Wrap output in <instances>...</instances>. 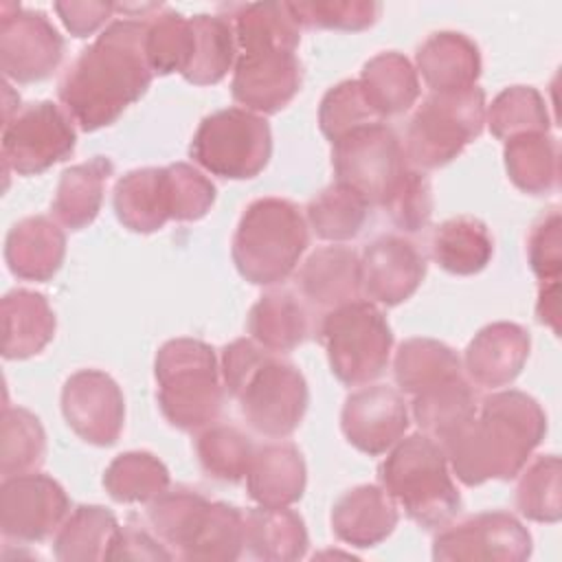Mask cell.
Returning a JSON list of instances; mask_svg holds the SVG:
<instances>
[{
	"label": "cell",
	"mask_w": 562,
	"mask_h": 562,
	"mask_svg": "<svg viewBox=\"0 0 562 562\" xmlns=\"http://www.w3.org/2000/svg\"><path fill=\"white\" fill-rule=\"evenodd\" d=\"M145 31L143 20L110 22L64 72L57 94L81 130L94 132L114 123L147 92L154 70L145 53Z\"/></svg>",
	"instance_id": "1"
},
{
	"label": "cell",
	"mask_w": 562,
	"mask_h": 562,
	"mask_svg": "<svg viewBox=\"0 0 562 562\" xmlns=\"http://www.w3.org/2000/svg\"><path fill=\"white\" fill-rule=\"evenodd\" d=\"M544 432L542 406L531 395L509 389L483 397L474 417L441 448L457 479L474 487L520 474Z\"/></svg>",
	"instance_id": "2"
},
{
	"label": "cell",
	"mask_w": 562,
	"mask_h": 562,
	"mask_svg": "<svg viewBox=\"0 0 562 562\" xmlns=\"http://www.w3.org/2000/svg\"><path fill=\"white\" fill-rule=\"evenodd\" d=\"M220 373L226 393L257 435L283 439L303 422L310 391L294 362L263 349L252 338H237L222 349Z\"/></svg>",
	"instance_id": "3"
},
{
	"label": "cell",
	"mask_w": 562,
	"mask_h": 562,
	"mask_svg": "<svg viewBox=\"0 0 562 562\" xmlns=\"http://www.w3.org/2000/svg\"><path fill=\"white\" fill-rule=\"evenodd\" d=\"M378 474L389 496L424 529H441L461 512L446 452L424 432L402 437L380 463Z\"/></svg>",
	"instance_id": "4"
},
{
	"label": "cell",
	"mask_w": 562,
	"mask_h": 562,
	"mask_svg": "<svg viewBox=\"0 0 562 562\" xmlns=\"http://www.w3.org/2000/svg\"><path fill=\"white\" fill-rule=\"evenodd\" d=\"M158 406L184 432L209 428L222 413L224 382L211 345L198 338L167 340L154 362Z\"/></svg>",
	"instance_id": "5"
},
{
	"label": "cell",
	"mask_w": 562,
	"mask_h": 562,
	"mask_svg": "<svg viewBox=\"0 0 562 562\" xmlns=\"http://www.w3.org/2000/svg\"><path fill=\"white\" fill-rule=\"evenodd\" d=\"M310 241L299 206L283 198H259L239 217L233 235V263L255 285L288 279Z\"/></svg>",
	"instance_id": "6"
},
{
	"label": "cell",
	"mask_w": 562,
	"mask_h": 562,
	"mask_svg": "<svg viewBox=\"0 0 562 562\" xmlns=\"http://www.w3.org/2000/svg\"><path fill=\"white\" fill-rule=\"evenodd\" d=\"M485 112V92L479 86L430 92L408 123L404 156L422 171L448 165L481 136Z\"/></svg>",
	"instance_id": "7"
},
{
	"label": "cell",
	"mask_w": 562,
	"mask_h": 562,
	"mask_svg": "<svg viewBox=\"0 0 562 562\" xmlns=\"http://www.w3.org/2000/svg\"><path fill=\"white\" fill-rule=\"evenodd\" d=\"M318 338L331 373L347 386L369 384L389 364L393 334L371 301H351L323 314Z\"/></svg>",
	"instance_id": "8"
},
{
	"label": "cell",
	"mask_w": 562,
	"mask_h": 562,
	"mask_svg": "<svg viewBox=\"0 0 562 562\" xmlns=\"http://www.w3.org/2000/svg\"><path fill=\"white\" fill-rule=\"evenodd\" d=\"M189 154L213 176L255 178L266 169L272 154L270 125L261 114L244 108L217 110L198 125Z\"/></svg>",
	"instance_id": "9"
},
{
	"label": "cell",
	"mask_w": 562,
	"mask_h": 562,
	"mask_svg": "<svg viewBox=\"0 0 562 562\" xmlns=\"http://www.w3.org/2000/svg\"><path fill=\"white\" fill-rule=\"evenodd\" d=\"M331 167L336 182L360 193L371 206L384 198L408 169L397 134L384 123L360 125L331 143Z\"/></svg>",
	"instance_id": "10"
},
{
	"label": "cell",
	"mask_w": 562,
	"mask_h": 562,
	"mask_svg": "<svg viewBox=\"0 0 562 562\" xmlns=\"http://www.w3.org/2000/svg\"><path fill=\"white\" fill-rule=\"evenodd\" d=\"M72 123L68 112L53 101L18 108L2 130L4 169L33 176L68 158L77 143Z\"/></svg>",
	"instance_id": "11"
},
{
	"label": "cell",
	"mask_w": 562,
	"mask_h": 562,
	"mask_svg": "<svg viewBox=\"0 0 562 562\" xmlns=\"http://www.w3.org/2000/svg\"><path fill=\"white\" fill-rule=\"evenodd\" d=\"M64 57V37L42 11L2 4L0 68L15 83L48 79Z\"/></svg>",
	"instance_id": "12"
},
{
	"label": "cell",
	"mask_w": 562,
	"mask_h": 562,
	"mask_svg": "<svg viewBox=\"0 0 562 562\" xmlns=\"http://www.w3.org/2000/svg\"><path fill=\"white\" fill-rule=\"evenodd\" d=\"M70 501L48 474L24 472L7 476L0 485V529L18 542H42L68 516Z\"/></svg>",
	"instance_id": "13"
},
{
	"label": "cell",
	"mask_w": 562,
	"mask_h": 562,
	"mask_svg": "<svg viewBox=\"0 0 562 562\" xmlns=\"http://www.w3.org/2000/svg\"><path fill=\"white\" fill-rule=\"evenodd\" d=\"M531 555V533L507 512H483L446 525L432 542V558L448 562H520Z\"/></svg>",
	"instance_id": "14"
},
{
	"label": "cell",
	"mask_w": 562,
	"mask_h": 562,
	"mask_svg": "<svg viewBox=\"0 0 562 562\" xmlns=\"http://www.w3.org/2000/svg\"><path fill=\"white\" fill-rule=\"evenodd\" d=\"M61 413L79 439L92 446H112L123 430L125 400L108 373L81 369L64 382Z\"/></svg>",
	"instance_id": "15"
},
{
	"label": "cell",
	"mask_w": 562,
	"mask_h": 562,
	"mask_svg": "<svg viewBox=\"0 0 562 562\" xmlns=\"http://www.w3.org/2000/svg\"><path fill=\"white\" fill-rule=\"evenodd\" d=\"M345 439L364 454L389 452L408 428V406L402 391L371 384L347 395L340 413Z\"/></svg>",
	"instance_id": "16"
},
{
	"label": "cell",
	"mask_w": 562,
	"mask_h": 562,
	"mask_svg": "<svg viewBox=\"0 0 562 562\" xmlns=\"http://www.w3.org/2000/svg\"><path fill=\"white\" fill-rule=\"evenodd\" d=\"M301 64L288 50L239 53L233 68V99L255 114L283 110L301 90Z\"/></svg>",
	"instance_id": "17"
},
{
	"label": "cell",
	"mask_w": 562,
	"mask_h": 562,
	"mask_svg": "<svg viewBox=\"0 0 562 562\" xmlns=\"http://www.w3.org/2000/svg\"><path fill=\"white\" fill-rule=\"evenodd\" d=\"M424 255L413 241L400 235H382L362 250V292L380 305L393 307L411 299L424 281Z\"/></svg>",
	"instance_id": "18"
},
{
	"label": "cell",
	"mask_w": 562,
	"mask_h": 562,
	"mask_svg": "<svg viewBox=\"0 0 562 562\" xmlns=\"http://www.w3.org/2000/svg\"><path fill=\"white\" fill-rule=\"evenodd\" d=\"M529 334L525 327L498 321L490 323L465 347L463 369L481 389H498L512 384L529 358Z\"/></svg>",
	"instance_id": "19"
},
{
	"label": "cell",
	"mask_w": 562,
	"mask_h": 562,
	"mask_svg": "<svg viewBox=\"0 0 562 562\" xmlns=\"http://www.w3.org/2000/svg\"><path fill=\"white\" fill-rule=\"evenodd\" d=\"M296 281L307 305L327 314L358 301L362 292L360 257L347 246H323L305 259Z\"/></svg>",
	"instance_id": "20"
},
{
	"label": "cell",
	"mask_w": 562,
	"mask_h": 562,
	"mask_svg": "<svg viewBox=\"0 0 562 562\" xmlns=\"http://www.w3.org/2000/svg\"><path fill=\"white\" fill-rule=\"evenodd\" d=\"M397 503L382 485H358L347 490L331 507L334 536L358 549L386 540L397 525Z\"/></svg>",
	"instance_id": "21"
},
{
	"label": "cell",
	"mask_w": 562,
	"mask_h": 562,
	"mask_svg": "<svg viewBox=\"0 0 562 562\" xmlns=\"http://www.w3.org/2000/svg\"><path fill=\"white\" fill-rule=\"evenodd\" d=\"M66 235L46 215H31L15 222L4 241L9 270L24 281H48L64 261Z\"/></svg>",
	"instance_id": "22"
},
{
	"label": "cell",
	"mask_w": 562,
	"mask_h": 562,
	"mask_svg": "<svg viewBox=\"0 0 562 562\" xmlns=\"http://www.w3.org/2000/svg\"><path fill=\"white\" fill-rule=\"evenodd\" d=\"M415 64L430 92L472 88L481 75L479 46L457 31H439L426 37L415 53Z\"/></svg>",
	"instance_id": "23"
},
{
	"label": "cell",
	"mask_w": 562,
	"mask_h": 562,
	"mask_svg": "<svg viewBox=\"0 0 562 562\" xmlns=\"http://www.w3.org/2000/svg\"><path fill=\"white\" fill-rule=\"evenodd\" d=\"M307 483V470L301 450L294 443H266L255 448L246 474L250 498L261 507H290L296 503Z\"/></svg>",
	"instance_id": "24"
},
{
	"label": "cell",
	"mask_w": 562,
	"mask_h": 562,
	"mask_svg": "<svg viewBox=\"0 0 562 562\" xmlns=\"http://www.w3.org/2000/svg\"><path fill=\"white\" fill-rule=\"evenodd\" d=\"M2 356L24 360L40 353L55 336V314L44 294L11 290L2 296Z\"/></svg>",
	"instance_id": "25"
},
{
	"label": "cell",
	"mask_w": 562,
	"mask_h": 562,
	"mask_svg": "<svg viewBox=\"0 0 562 562\" xmlns=\"http://www.w3.org/2000/svg\"><path fill=\"white\" fill-rule=\"evenodd\" d=\"M112 204L119 222L132 233H154L162 228L171 220L165 167L127 171L114 184Z\"/></svg>",
	"instance_id": "26"
},
{
	"label": "cell",
	"mask_w": 562,
	"mask_h": 562,
	"mask_svg": "<svg viewBox=\"0 0 562 562\" xmlns=\"http://www.w3.org/2000/svg\"><path fill=\"white\" fill-rule=\"evenodd\" d=\"M110 176L112 162L105 156H94L88 162L64 169L50 204L55 220L70 231L90 226L101 211L103 189Z\"/></svg>",
	"instance_id": "27"
},
{
	"label": "cell",
	"mask_w": 562,
	"mask_h": 562,
	"mask_svg": "<svg viewBox=\"0 0 562 562\" xmlns=\"http://www.w3.org/2000/svg\"><path fill=\"white\" fill-rule=\"evenodd\" d=\"M248 331L263 349L288 353L310 334L307 307L290 290H270L250 307Z\"/></svg>",
	"instance_id": "28"
},
{
	"label": "cell",
	"mask_w": 562,
	"mask_h": 562,
	"mask_svg": "<svg viewBox=\"0 0 562 562\" xmlns=\"http://www.w3.org/2000/svg\"><path fill=\"white\" fill-rule=\"evenodd\" d=\"M237 53L288 50L294 53L301 42V26L288 2L237 4L231 13Z\"/></svg>",
	"instance_id": "29"
},
{
	"label": "cell",
	"mask_w": 562,
	"mask_h": 562,
	"mask_svg": "<svg viewBox=\"0 0 562 562\" xmlns=\"http://www.w3.org/2000/svg\"><path fill=\"white\" fill-rule=\"evenodd\" d=\"M119 531V520L110 509L101 505H79L55 531V558L61 562L110 560Z\"/></svg>",
	"instance_id": "30"
},
{
	"label": "cell",
	"mask_w": 562,
	"mask_h": 562,
	"mask_svg": "<svg viewBox=\"0 0 562 562\" xmlns=\"http://www.w3.org/2000/svg\"><path fill=\"white\" fill-rule=\"evenodd\" d=\"M476 395L463 375L439 382L411 402V415L419 430L439 443L461 430L476 413Z\"/></svg>",
	"instance_id": "31"
},
{
	"label": "cell",
	"mask_w": 562,
	"mask_h": 562,
	"mask_svg": "<svg viewBox=\"0 0 562 562\" xmlns=\"http://www.w3.org/2000/svg\"><path fill=\"white\" fill-rule=\"evenodd\" d=\"M358 83L369 108L380 119L406 112L419 97L417 70L395 50L371 57L364 64Z\"/></svg>",
	"instance_id": "32"
},
{
	"label": "cell",
	"mask_w": 562,
	"mask_h": 562,
	"mask_svg": "<svg viewBox=\"0 0 562 562\" xmlns=\"http://www.w3.org/2000/svg\"><path fill=\"white\" fill-rule=\"evenodd\" d=\"M430 248L432 259L446 272L470 277L490 263L494 255V239L481 220L472 215H457L435 228Z\"/></svg>",
	"instance_id": "33"
},
{
	"label": "cell",
	"mask_w": 562,
	"mask_h": 562,
	"mask_svg": "<svg viewBox=\"0 0 562 562\" xmlns=\"http://www.w3.org/2000/svg\"><path fill=\"white\" fill-rule=\"evenodd\" d=\"M503 158L509 180L522 193L542 195L558 189L560 154L558 140L549 132H531L505 140Z\"/></svg>",
	"instance_id": "34"
},
{
	"label": "cell",
	"mask_w": 562,
	"mask_h": 562,
	"mask_svg": "<svg viewBox=\"0 0 562 562\" xmlns=\"http://www.w3.org/2000/svg\"><path fill=\"white\" fill-rule=\"evenodd\" d=\"M246 516V547L259 560L288 562L307 551L303 518L288 507H255Z\"/></svg>",
	"instance_id": "35"
},
{
	"label": "cell",
	"mask_w": 562,
	"mask_h": 562,
	"mask_svg": "<svg viewBox=\"0 0 562 562\" xmlns=\"http://www.w3.org/2000/svg\"><path fill=\"white\" fill-rule=\"evenodd\" d=\"M463 364L454 349L435 338H408L404 340L393 360V375L397 389L408 395H417L439 382L463 375Z\"/></svg>",
	"instance_id": "36"
},
{
	"label": "cell",
	"mask_w": 562,
	"mask_h": 562,
	"mask_svg": "<svg viewBox=\"0 0 562 562\" xmlns=\"http://www.w3.org/2000/svg\"><path fill=\"white\" fill-rule=\"evenodd\" d=\"M191 26L193 50L182 77L195 86L222 81L237 59V42L231 20L200 13L191 18Z\"/></svg>",
	"instance_id": "37"
},
{
	"label": "cell",
	"mask_w": 562,
	"mask_h": 562,
	"mask_svg": "<svg viewBox=\"0 0 562 562\" xmlns=\"http://www.w3.org/2000/svg\"><path fill=\"white\" fill-rule=\"evenodd\" d=\"M211 501L191 487L162 492L147 507V520L158 540L171 549L173 558H182L193 542Z\"/></svg>",
	"instance_id": "38"
},
{
	"label": "cell",
	"mask_w": 562,
	"mask_h": 562,
	"mask_svg": "<svg viewBox=\"0 0 562 562\" xmlns=\"http://www.w3.org/2000/svg\"><path fill=\"white\" fill-rule=\"evenodd\" d=\"M369 206L360 193L334 182L310 200L305 222L325 241H347L360 235L369 217Z\"/></svg>",
	"instance_id": "39"
},
{
	"label": "cell",
	"mask_w": 562,
	"mask_h": 562,
	"mask_svg": "<svg viewBox=\"0 0 562 562\" xmlns=\"http://www.w3.org/2000/svg\"><path fill=\"white\" fill-rule=\"evenodd\" d=\"M103 487L119 503H151L169 490V470L151 452H123L105 468Z\"/></svg>",
	"instance_id": "40"
},
{
	"label": "cell",
	"mask_w": 562,
	"mask_h": 562,
	"mask_svg": "<svg viewBox=\"0 0 562 562\" xmlns=\"http://www.w3.org/2000/svg\"><path fill=\"white\" fill-rule=\"evenodd\" d=\"M46 454V432L40 419L22 406H4L0 426L2 479L33 472Z\"/></svg>",
	"instance_id": "41"
},
{
	"label": "cell",
	"mask_w": 562,
	"mask_h": 562,
	"mask_svg": "<svg viewBox=\"0 0 562 562\" xmlns=\"http://www.w3.org/2000/svg\"><path fill=\"white\" fill-rule=\"evenodd\" d=\"M195 452L206 476L224 483H239L248 474L255 446L239 428L228 424H211L195 439Z\"/></svg>",
	"instance_id": "42"
},
{
	"label": "cell",
	"mask_w": 562,
	"mask_h": 562,
	"mask_svg": "<svg viewBox=\"0 0 562 562\" xmlns=\"http://www.w3.org/2000/svg\"><path fill=\"white\" fill-rule=\"evenodd\" d=\"M246 547V516L228 503L213 501L206 516L184 551V560L233 562Z\"/></svg>",
	"instance_id": "43"
},
{
	"label": "cell",
	"mask_w": 562,
	"mask_h": 562,
	"mask_svg": "<svg viewBox=\"0 0 562 562\" xmlns=\"http://www.w3.org/2000/svg\"><path fill=\"white\" fill-rule=\"evenodd\" d=\"M485 123L498 140L520 134L549 132V110L542 94L531 86H509L498 92L485 112Z\"/></svg>",
	"instance_id": "44"
},
{
	"label": "cell",
	"mask_w": 562,
	"mask_h": 562,
	"mask_svg": "<svg viewBox=\"0 0 562 562\" xmlns=\"http://www.w3.org/2000/svg\"><path fill=\"white\" fill-rule=\"evenodd\" d=\"M193 50L191 18L165 9L147 22L145 53L154 75L184 72Z\"/></svg>",
	"instance_id": "45"
},
{
	"label": "cell",
	"mask_w": 562,
	"mask_h": 562,
	"mask_svg": "<svg viewBox=\"0 0 562 562\" xmlns=\"http://www.w3.org/2000/svg\"><path fill=\"white\" fill-rule=\"evenodd\" d=\"M516 507L525 518L533 522L560 520L562 487L560 459L555 454H542L527 465L516 485Z\"/></svg>",
	"instance_id": "46"
},
{
	"label": "cell",
	"mask_w": 562,
	"mask_h": 562,
	"mask_svg": "<svg viewBox=\"0 0 562 562\" xmlns=\"http://www.w3.org/2000/svg\"><path fill=\"white\" fill-rule=\"evenodd\" d=\"M288 4L299 26L351 33L373 26L382 9L371 0H312Z\"/></svg>",
	"instance_id": "47"
},
{
	"label": "cell",
	"mask_w": 562,
	"mask_h": 562,
	"mask_svg": "<svg viewBox=\"0 0 562 562\" xmlns=\"http://www.w3.org/2000/svg\"><path fill=\"white\" fill-rule=\"evenodd\" d=\"M432 187L424 171L406 169L382 202L391 222L404 233H417L432 217Z\"/></svg>",
	"instance_id": "48"
},
{
	"label": "cell",
	"mask_w": 562,
	"mask_h": 562,
	"mask_svg": "<svg viewBox=\"0 0 562 562\" xmlns=\"http://www.w3.org/2000/svg\"><path fill=\"white\" fill-rule=\"evenodd\" d=\"M382 121L367 103L358 79H347L329 88L318 108V125L321 132L334 143L342 134Z\"/></svg>",
	"instance_id": "49"
},
{
	"label": "cell",
	"mask_w": 562,
	"mask_h": 562,
	"mask_svg": "<svg viewBox=\"0 0 562 562\" xmlns=\"http://www.w3.org/2000/svg\"><path fill=\"white\" fill-rule=\"evenodd\" d=\"M169 184L171 220L195 222L202 220L215 202V184L193 165L173 162L165 167Z\"/></svg>",
	"instance_id": "50"
},
{
	"label": "cell",
	"mask_w": 562,
	"mask_h": 562,
	"mask_svg": "<svg viewBox=\"0 0 562 562\" xmlns=\"http://www.w3.org/2000/svg\"><path fill=\"white\" fill-rule=\"evenodd\" d=\"M560 211L551 209L544 213L529 233L527 257L533 274L544 281H558L562 272V252H560Z\"/></svg>",
	"instance_id": "51"
},
{
	"label": "cell",
	"mask_w": 562,
	"mask_h": 562,
	"mask_svg": "<svg viewBox=\"0 0 562 562\" xmlns=\"http://www.w3.org/2000/svg\"><path fill=\"white\" fill-rule=\"evenodd\" d=\"M114 9L116 4L112 2H55L59 20L75 37L92 35L112 18Z\"/></svg>",
	"instance_id": "52"
},
{
	"label": "cell",
	"mask_w": 562,
	"mask_h": 562,
	"mask_svg": "<svg viewBox=\"0 0 562 562\" xmlns=\"http://www.w3.org/2000/svg\"><path fill=\"white\" fill-rule=\"evenodd\" d=\"M173 553L136 525L121 527L110 560H171Z\"/></svg>",
	"instance_id": "53"
},
{
	"label": "cell",
	"mask_w": 562,
	"mask_h": 562,
	"mask_svg": "<svg viewBox=\"0 0 562 562\" xmlns=\"http://www.w3.org/2000/svg\"><path fill=\"white\" fill-rule=\"evenodd\" d=\"M558 281H544L538 292L536 314L542 325H549L553 331H558Z\"/></svg>",
	"instance_id": "54"
}]
</instances>
